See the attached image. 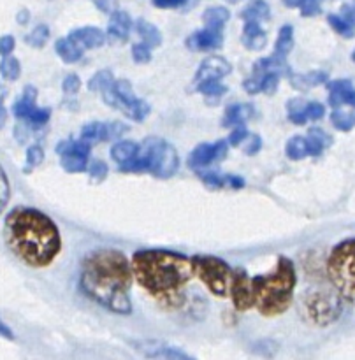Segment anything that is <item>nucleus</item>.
Segmentation results:
<instances>
[{"label":"nucleus","mask_w":355,"mask_h":360,"mask_svg":"<svg viewBox=\"0 0 355 360\" xmlns=\"http://www.w3.org/2000/svg\"><path fill=\"white\" fill-rule=\"evenodd\" d=\"M214 160V144H199L195 150L190 153L188 157V165L192 169H202L206 165H209Z\"/></svg>","instance_id":"nucleus-19"},{"label":"nucleus","mask_w":355,"mask_h":360,"mask_svg":"<svg viewBox=\"0 0 355 360\" xmlns=\"http://www.w3.org/2000/svg\"><path fill=\"white\" fill-rule=\"evenodd\" d=\"M88 174L95 181H101V179H104L108 176V165L101 160L88 162Z\"/></svg>","instance_id":"nucleus-39"},{"label":"nucleus","mask_w":355,"mask_h":360,"mask_svg":"<svg viewBox=\"0 0 355 360\" xmlns=\"http://www.w3.org/2000/svg\"><path fill=\"white\" fill-rule=\"evenodd\" d=\"M295 287V269L292 260L280 257L276 269L266 276L253 278L255 306L262 315L274 316L290 306Z\"/></svg>","instance_id":"nucleus-4"},{"label":"nucleus","mask_w":355,"mask_h":360,"mask_svg":"<svg viewBox=\"0 0 355 360\" xmlns=\"http://www.w3.org/2000/svg\"><path fill=\"white\" fill-rule=\"evenodd\" d=\"M90 143H86L84 139H79V141H62V143H58V146H56V153L62 157V155H81V157H86L90 155Z\"/></svg>","instance_id":"nucleus-26"},{"label":"nucleus","mask_w":355,"mask_h":360,"mask_svg":"<svg viewBox=\"0 0 355 360\" xmlns=\"http://www.w3.org/2000/svg\"><path fill=\"white\" fill-rule=\"evenodd\" d=\"M193 273L195 276L206 285L211 290V294L218 297H225L231 290L232 271L227 264L217 257H204L197 255L192 259Z\"/></svg>","instance_id":"nucleus-7"},{"label":"nucleus","mask_w":355,"mask_h":360,"mask_svg":"<svg viewBox=\"0 0 355 360\" xmlns=\"http://www.w3.org/2000/svg\"><path fill=\"white\" fill-rule=\"evenodd\" d=\"M11 188H9V179H7L6 172H4L2 165H0V213L4 211V207L9 202Z\"/></svg>","instance_id":"nucleus-41"},{"label":"nucleus","mask_w":355,"mask_h":360,"mask_svg":"<svg viewBox=\"0 0 355 360\" xmlns=\"http://www.w3.org/2000/svg\"><path fill=\"white\" fill-rule=\"evenodd\" d=\"M231 63L225 58H221V56H207L199 65V70H197L195 79L193 81H195V84H199L207 79H220V77L231 74Z\"/></svg>","instance_id":"nucleus-12"},{"label":"nucleus","mask_w":355,"mask_h":360,"mask_svg":"<svg viewBox=\"0 0 355 360\" xmlns=\"http://www.w3.org/2000/svg\"><path fill=\"white\" fill-rule=\"evenodd\" d=\"M6 241L14 253L32 267L49 266L62 248L56 225L32 207H16L6 220Z\"/></svg>","instance_id":"nucleus-3"},{"label":"nucleus","mask_w":355,"mask_h":360,"mask_svg":"<svg viewBox=\"0 0 355 360\" xmlns=\"http://www.w3.org/2000/svg\"><path fill=\"white\" fill-rule=\"evenodd\" d=\"M246 139H248V132H246V129L238 127L235 130H232L231 137H228V144H232V146H239V144Z\"/></svg>","instance_id":"nucleus-49"},{"label":"nucleus","mask_w":355,"mask_h":360,"mask_svg":"<svg viewBox=\"0 0 355 360\" xmlns=\"http://www.w3.org/2000/svg\"><path fill=\"white\" fill-rule=\"evenodd\" d=\"M323 112H325V109L318 102H308L306 104V116H308V120H320Z\"/></svg>","instance_id":"nucleus-47"},{"label":"nucleus","mask_w":355,"mask_h":360,"mask_svg":"<svg viewBox=\"0 0 355 360\" xmlns=\"http://www.w3.org/2000/svg\"><path fill=\"white\" fill-rule=\"evenodd\" d=\"M14 44H16V42H14L13 35H2V37H0V55L2 56L9 55V53L14 49Z\"/></svg>","instance_id":"nucleus-51"},{"label":"nucleus","mask_w":355,"mask_h":360,"mask_svg":"<svg viewBox=\"0 0 355 360\" xmlns=\"http://www.w3.org/2000/svg\"><path fill=\"white\" fill-rule=\"evenodd\" d=\"M260 83H262V77L255 76V74H253L250 79L245 81L246 91H250V94H257V91H260Z\"/></svg>","instance_id":"nucleus-53"},{"label":"nucleus","mask_w":355,"mask_h":360,"mask_svg":"<svg viewBox=\"0 0 355 360\" xmlns=\"http://www.w3.org/2000/svg\"><path fill=\"white\" fill-rule=\"evenodd\" d=\"M112 90H115V104H112V108L122 109L123 115L129 116L130 120L141 122V120L150 115V105L134 95L132 86L127 79L115 81Z\"/></svg>","instance_id":"nucleus-9"},{"label":"nucleus","mask_w":355,"mask_h":360,"mask_svg":"<svg viewBox=\"0 0 355 360\" xmlns=\"http://www.w3.org/2000/svg\"><path fill=\"white\" fill-rule=\"evenodd\" d=\"M127 130H129V127L123 125V123H108V141L116 139V137H120L123 132H127Z\"/></svg>","instance_id":"nucleus-48"},{"label":"nucleus","mask_w":355,"mask_h":360,"mask_svg":"<svg viewBox=\"0 0 355 360\" xmlns=\"http://www.w3.org/2000/svg\"><path fill=\"white\" fill-rule=\"evenodd\" d=\"M292 46H294V28L290 25H285L278 32V41L276 48H274V55L280 56V58H287V55L290 53Z\"/></svg>","instance_id":"nucleus-24"},{"label":"nucleus","mask_w":355,"mask_h":360,"mask_svg":"<svg viewBox=\"0 0 355 360\" xmlns=\"http://www.w3.org/2000/svg\"><path fill=\"white\" fill-rule=\"evenodd\" d=\"M81 139H84L86 143L95 144V143H104L108 141V123H88L81 130Z\"/></svg>","instance_id":"nucleus-23"},{"label":"nucleus","mask_w":355,"mask_h":360,"mask_svg":"<svg viewBox=\"0 0 355 360\" xmlns=\"http://www.w3.org/2000/svg\"><path fill=\"white\" fill-rule=\"evenodd\" d=\"M49 116H51L49 109L37 108L34 112H32L30 118H28V123H30L32 127H42V125H46V122L49 120Z\"/></svg>","instance_id":"nucleus-44"},{"label":"nucleus","mask_w":355,"mask_h":360,"mask_svg":"<svg viewBox=\"0 0 355 360\" xmlns=\"http://www.w3.org/2000/svg\"><path fill=\"white\" fill-rule=\"evenodd\" d=\"M79 86H81L79 77L74 76V74H69V76H67L65 79H63V83H62L63 91H65V94H69V95L77 94V90H79Z\"/></svg>","instance_id":"nucleus-46"},{"label":"nucleus","mask_w":355,"mask_h":360,"mask_svg":"<svg viewBox=\"0 0 355 360\" xmlns=\"http://www.w3.org/2000/svg\"><path fill=\"white\" fill-rule=\"evenodd\" d=\"M306 104L302 98H294V101L288 102V118L290 122H294L295 125H304L308 122V116H306Z\"/></svg>","instance_id":"nucleus-31"},{"label":"nucleus","mask_w":355,"mask_h":360,"mask_svg":"<svg viewBox=\"0 0 355 360\" xmlns=\"http://www.w3.org/2000/svg\"><path fill=\"white\" fill-rule=\"evenodd\" d=\"M330 122L341 132H348L355 127V112L351 111H343V109H337L330 115Z\"/></svg>","instance_id":"nucleus-29"},{"label":"nucleus","mask_w":355,"mask_h":360,"mask_svg":"<svg viewBox=\"0 0 355 360\" xmlns=\"http://www.w3.org/2000/svg\"><path fill=\"white\" fill-rule=\"evenodd\" d=\"M341 16H343L344 20L348 21V23L354 25V27H355V7L343 6V7H341Z\"/></svg>","instance_id":"nucleus-57"},{"label":"nucleus","mask_w":355,"mask_h":360,"mask_svg":"<svg viewBox=\"0 0 355 360\" xmlns=\"http://www.w3.org/2000/svg\"><path fill=\"white\" fill-rule=\"evenodd\" d=\"M227 141H218V143H214V160H221L227 155Z\"/></svg>","instance_id":"nucleus-54"},{"label":"nucleus","mask_w":355,"mask_h":360,"mask_svg":"<svg viewBox=\"0 0 355 360\" xmlns=\"http://www.w3.org/2000/svg\"><path fill=\"white\" fill-rule=\"evenodd\" d=\"M139 146L141 144L134 143V141H120V143H116L111 150L112 160L118 162L120 165L127 164V162H130L132 158L137 157V153H139Z\"/></svg>","instance_id":"nucleus-20"},{"label":"nucleus","mask_w":355,"mask_h":360,"mask_svg":"<svg viewBox=\"0 0 355 360\" xmlns=\"http://www.w3.org/2000/svg\"><path fill=\"white\" fill-rule=\"evenodd\" d=\"M132 58L136 60L137 63H148L151 60V48L146 42L136 44L132 48Z\"/></svg>","instance_id":"nucleus-42"},{"label":"nucleus","mask_w":355,"mask_h":360,"mask_svg":"<svg viewBox=\"0 0 355 360\" xmlns=\"http://www.w3.org/2000/svg\"><path fill=\"white\" fill-rule=\"evenodd\" d=\"M327 20H329L330 27H333L334 30L337 32V34L343 35V37H351V35L355 34V27H354V25L348 23V21L344 20V18L341 16V14H330V16L327 18Z\"/></svg>","instance_id":"nucleus-37"},{"label":"nucleus","mask_w":355,"mask_h":360,"mask_svg":"<svg viewBox=\"0 0 355 360\" xmlns=\"http://www.w3.org/2000/svg\"><path fill=\"white\" fill-rule=\"evenodd\" d=\"M136 28H137V34L143 37V42H146L150 48H157V46H160L162 34L158 32V28L155 27L153 23H150V21L146 20H137Z\"/></svg>","instance_id":"nucleus-22"},{"label":"nucleus","mask_w":355,"mask_h":360,"mask_svg":"<svg viewBox=\"0 0 355 360\" xmlns=\"http://www.w3.org/2000/svg\"><path fill=\"white\" fill-rule=\"evenodd\" d=\"M278 84H280V74H274V72L264 74L262 83H260V91L271 95V94H274V91H276Z\"/></svg>","instance_id":"nucleus-40"},{"label":"nucleus","mask_w":355,"mask_h":360,"mask_svg":"<svg viewBox=\"0 0 355 360\" xmlns=\"http://www.w3.org/2000/svg\"><path fill=\"white\" fill-rule=\"evenodd\" d=\"M202 181L206 183V185H209L211 188H220V186L227 185V178H224V176H218V174H204Z\"/></svg>","instance_id":"nucleus-50"},{"label":"nucleus","mask_w":355,"mask_h":360,"mask_svg":"<svg viewBox=\"0 0 355 360\" xmlns=\"http://www.w3.org/2000/svg\"><path fill=\"white\" fill-rule=\"evenodd\" d=\"M186 0H153V4L160 9H169V7H178L185 4Z\"/></svg>","instance_id":"nucleus-56"},{"label":"nucleus","mask_w":355,"mask_h":360,"mask_svg":"<svg viewBox=\"0 0 355 360\" xmlns=\"http://www.w3.org/2000/svg\"><path fill=\"white\" fill-rule=\"evenodd\" d=\"M55 49H56V55L67 63L77 62V60H81V56H83V48H81V46L70 37L58 39L55 44Z\"/></svg>","instance_id":"nucleus-18"},{"label":"nucleus","mask_w":355,"mask_h":360,"mask_svg":"<svg viewBox=\"0 0 355 360\" xmlns=\"http://www.w3.org/2000/svg\"><path fill=\"white\" fill-rule=\"evenodd\" d=\"M306 143H308V150H309V155H320L323 151V148L329 146L330 143H333V139H330L329 136H327L323 130L320 129H311L308 132V137H306Z\"/></svg>","instance_id":"nucleus-25"},{"label":"nucleus","mask_w":355,"mask_h":360,"mask_svg":"<svg viewBox=\"0 0 355 360\" xmlns=\"http://www.w3.org/2000/svg\"><path fill=\"white\" fill-rule=\"evenodd\" d=\"M35 101H37V90L34 86H27L23 91V97L14 104L13 112L18 120H25L28 122V118L32 116V112L37 109L35 105Z\"/></svg>","instance_id":"nucleus-17"},{"label":"nucleus","mask_w":355,"mask_h":360,"mask_svg":"<svg viewBox=\"0 0 355 360\" xmlns=\"http://www.w3.org/2000/svg\"><path fill=\"white\" fill-rule=\"evenodd\" d=\"M42 160H44V151L39 144H34L27 150V169L25 171H32L34 167L41 165Z\"/></svg>","instance_id":"nucleus-38"},{"label":"nucleus","mask_w":355,"mask_h":360,"mask_svg":"<svg viewBox=\"0 0 355 360\" xmlns=\"http://www.w3.org/2000/svg\"><path fill=\"white\" fill-rule=\"evenodd\" d=\"M283 4L288 7H301L302 0H283Z\"/></svg>","instance_id":"nucleus-60"},{"label":"nucleus","mask_w":355,"mask_h":360,"mask_svg":"<svg viewBox=\"0 0 355 360\" xmlns=\"http://www.w3.org/2000/svg\"><path fill=\"white\" fill-rule=\"evenodd\" d=\"M306 309L313 322L318 326H327L341 315V301L333 292H311L306 299Z\"/></svg>","instance_id":"nucleus-8"},{"label":"nucleus","mask_w":355,"mask_h":360,"mask_svg":"<svg viewBox=\"0 0 355 360\" xmlns=\"http://www.w3.org/2000/svg\"><path fill=\"white\" fill-rule=\"evenodd\" d=\"M197 90L202 95H207V97H221V95L227 91V86L220 83V79H207L202 81V83L195 84Z\"/></svg>","instance_id":"nucleus-35"},{"label":"nucleus","mask_w":355,"mask_h":360,"mask_svg":"<svg viewBox=\"0 0 355 360\" xmlns=\"http://www.w3.org/2000/svg\"><path fill=\"white\" fill-rule=\"evenodd\" d=\"M132 28V20L125 11H115L109 18L108 35L116 41H125L129 37V32Z\"/></svg>","instance_id":"nucleus-15"},{"label":"nucleus","mask_w":355,"mask_h":360,"mask_svg":"<svg viewBox=\"0 0 355 360\" xmlns=\"http://www.w3.org/2000/svg\"><path fill=\"white\" fill-rule=\"evenodd\" d=\"M48 37L49 28L46 27V25H37V27L25 37V42H27L28 46H32V48H42V46L46 44V41H48Z\"/></svg>","instance_id":"nucleus-36"},{"label":"nucleus","mask_w":355,"mask_h":360,"mask_svg":"<svg viewBox=\"0 0 355 360\" xmlns=\"http://www.w3.org/2000/svg\"><path fill=\"white\" fill-rule=\"evenodd\" d=\"M320 4H322V0H302L299 9H301L302 16H315L320 13Z\"/></svg>","instance_id":"nucleus-45"},{"label":"nucleus","mask_w":355,"mask_h":360,"mask_svg":"<svg viewBox=\"0 0 355 360\" xmlns=\"http://www.w3.org/2000/svg\"><path fill=\"white\" fill-rule=\"evenodd\" d=\"M329 104L333 108H340V105L348 104L355 108V90L351 86L350 81L347 79H337L330 81L329 83Z\"/></svg>","instance_id":"nucleus-13"},{"label":"nucleus","mask_w":355,"mask_h":360,"mask_svg":"<svg viewBox=\"0 0 355 360\" xmlns=\"http://www.w3.org/2000/svg\"><path fill=\"white\" fill-rule=\"evenodd\" d=\"M243 35H245V37H243V42H245L246 48L252 49V51H259V49H262L267 42L266 32L260 28V21H246Z\"/></svg>","instance_id":"nucleus-16"},{"label":"nucleus","mask_w":355,"mask_h":360,"mask_svg":"<svg viewBox=\"0 0 355 360\" xmlns=\"http://www.w3.org/2000/svg\"><path fill=\"white\" fill-rule=\"evenodd\" d=\"M130 266L137 283L165 308L183 304L186 283L195 276L192 259L167 250H141Z\"/></svg>","instance_id":"nucleus-1"},{"label":"nucleus","mask_w":355,"mask_h":360,"mask_svg":"<svg viewBox=\"0 0 355 360\" xmlns=\"http://www.w3.org/2000/svg\"><path fill=\"white\" fill-rule=\"evenodd\" d=\"M228 11L225 7H209V9L204 11L202 20L206 23V27H213V28H224L225 21L228 20Z\"/></svg>","instance_id":"nucleus-27"},{"label":"nucleus","mask_w":355,"mask_h":360,"mask_svg":"<svg viewBox=\"0 0 355 360\" xmlns=\"http://www.w3.org/2000/svg\"><path fill=\"white\" fill-rule=\"evenodd\" d=\"M95 4H97L98 9H101V11L111 9V0H95Z\"/></svg>","instance_id":"nucleus-59"},{"label":"nucleus","mask_w":355,"mask_h":360,"mask_svg":"<svg viewBox=\"0 0 355 360\" xmlns=\"http://www.w3.org/2000/svg\"><path fill=\"white\" fill-rule=\"evenodd\" d=\"M248 141L250 143L245 146V153L255 155L257 151L260 150V146H262V141H260V137L257 136H248Z\"/></svg>","instance_id":"nucleus-52"},{"label":"nucleus","mask_w":355,"mask_h":360,"mask_svg":"<svg viewBox=\"0 0 355 360\" xmlns=\"http://www.w3.org/2000/svg\"><path fill=\"white\" fill-rule=\"evenodd\" d=\"M327 274L337 294L355 304V239L334 246L327 259Z\"/></svg>","instance_id":"nucleus-6"},{"label":"nucleus","mask_w":355,"mask_h":360,"mask_svg":"<svg viewBox=\"0 0 355 360\" xmlns=\"http://www.w3.org/2000/svg\"><path fill=\"white\" fill-rule=\"evenodd\" d=\"M351 60H354V62H355V51H354V55H351Z\"/></svg>","instance_id":"nucleus-61"},{"label":"nucleus","mask_w":355,"mask_h":360,"mask_svg":"<svg viewBox=\"0 0 355 360\" xmlns=\"http://www.w3.org/2000/svg\"><path fill=\"white\" fill-rule=\"evenodd\" d=\"M62 167L67 172H83L88 169V158L81 155H62Z\"/></svg>","instance_id":"nucleus-33"},{"label":"nucleus","mask_w":355,"mask_h":360,"mask_svg":"<svg viewBox=\"0 0 355 360\" xmlns=\"http://www.w3.org/2000/svg\"><path fill=\"white\" fill-rule=\"evenodd\" d=\"M132 266L116 250H97L83 260L81 288L104 308L127 315L130 313L129 288L132 285Z\"/></svg>","instance_id":"nucleus-2"},{"label":"nucleus","mask_w":355,"mask_h":360,"mask_svg":"<svg viewBox=\"0 0 355 360\" xmlns=\"http://www.w3.org/2000/svg\"><path fill=\"white\" fill-rule=\"evenodd\" d=\"M301 83H297L295 86L297 88H306V86H316V84H322L323 81L327 79V76L323 72H309L306 76L299 77Z\"/></svg>","instance_id":"nucleus-43"},{"label":"nucleus","mask_w":355,"mask_h":360,"mask_svg":"<svg viewBox=\"0 0 355 360\" xmlns=\"http://www.w3.org/2000/svg\"><path fill=\"white\" fill-rule=\"evenodd\" d=\"M252 115H253V108L250 104L231 105L224 116V127L241 125V123L246 122Z\"/></svg>","instance_id":"nucleus-21"},{"label":"nucleus","mask_w":355,"mask_h":360,"mask_svg":"<svg viewBox=\"0 0 355 360\" xmlns=\"http://www.w3.org/2000/svg\"><path fill=\"white\" fill-rule=\"evenodd\" d=\"M224 44L221 28L206 27L204 30L195 32L186 39V46L193 51H207V49H218Z\"/></svg>","instance_id":"nucleus-11"},{"label":"nucleus","mask_w":355,"mask_h":360,"mask_svg":"<svg viewBox=\"0 0 355 360\" xmlns=\"http://www.w3.org/2000/svg\"><path fill=\"white\" fill-rule=\"evenodd\" d=\"M115 81L116 79L112 77L111 70H98V72L95 74L90 81H88V88H90L91 91H102L104 88L111 86Z\"/></svg>","instance_id":"nucleus-34"},{"label":"nucleus","mask_w":355,"mask_h":360,"mask_svg":"<svg viewBox=\"0 0 355 360\" xmlns=\"http://www.w3.org/2000/svg\"><path fill=\"white\" fill-rule=\"evenodd\" d=\"M0 336L7 338V340H13V333H11L9 327L2 322V319H0Z\"/></svg>","instance_id":"nucleus-58"},{"label":"nucleus","mask_w":355,"mask_h":360,"mask_svg":"<svg viewBox=\"0 0 355 360\" xmlns=\"http://www.w3.org/2000/svg\"><path fill=\"white\" fill-rule=\"evenodd\" d=\"M241 16L245 18L246 21L248 20H253V21L267 20V18H269V6H267L264 0H255V2H252L245 11H243Z\"/></svg>","instance_id":"nucleus-28"},{"label":"nucleus","mask_w":355,"mask_h":360,"mask_svg":"<svg viewBox=\"0 0 355 360\" xmlns=\"http://www.w3.org/2000/svg\"><path fill=\"white\" fill-rule=\"evenodd\" d=\"M122 171H148L157 178H171L179 167V158L174 148L164 139L148 137L139 146V153L127 164L120 165Z\"/></svg>","instance_id":"nucleus-5"},{"label":"nucleus","mask_w":355,"mask_h":360,"mask_svg":"<svg viewBox=\"0 0 355 360\" xmlns=\"http://www.w3.org/2000/svg\"><path fill=\"white\" fill-rule=\"evenodd\" d=\"M21 67L14 56H4L2 62H0V74H2L4 79L7 81H16L20 77Z\"/></svg>","instance_id":"nucleus-32"},{"label":"nucleus","mask_w":355,"mask_h":360,"mask_svg":"<svg viewBox=\"0 0 355 360\" xmlns=\"http://www.w3.org/2000/svg\"><path fill=\"white\" fill-rule=\"evenodd\" d=\"M69 37L74 39V41H76L83 49L101 48V46L105 42V34L97 27L77 28V30L70 32Z\"/></svg>","instance_id":"nucleus-14"},{"label":"nucleus","mask_w":355,"mask_h":360,"mask_svg":"<svg viewBox=\"0 0 355 360\" xmlns=\"http://www.w3.org/2000/svg\"><path fill=\"white\" fill-rule=\"evenodd\" d=\"M309 155L306 137H292L287 143V157L292 160H302Z\"/></svg>","instance_id":"nucleus-30"},{"label":"nucleus","mask_w":355,"mask_h":360,"mask_svg":"<svg viewBox=\"0 0 355 360\" xmlns=\"http://www.w3.org/2000/svg\"><path fill=\"white\" fill-rule=\"evenodd\" d=\"M231 297L234 308L239 311H246L255 306V292H253V278L248 276L245 269L232 271Z\"/></svg>","instance_id":"nucleus-10"},{"label":"nucleus","mask_w":355,"mask_h":360,"mask_svg":"<svg viewBox=\"0 0 355 360\" xmlns=\"http://www.w3.org/2000/svg\"><path fill=\"white\" fill-rule=\"evenodd\" d=\"M4 98H6V88L0 84V129H2L7 122V111L6 108H4Z\"/></svg>","instance_id":"nucleus-55"}]
</instances>
